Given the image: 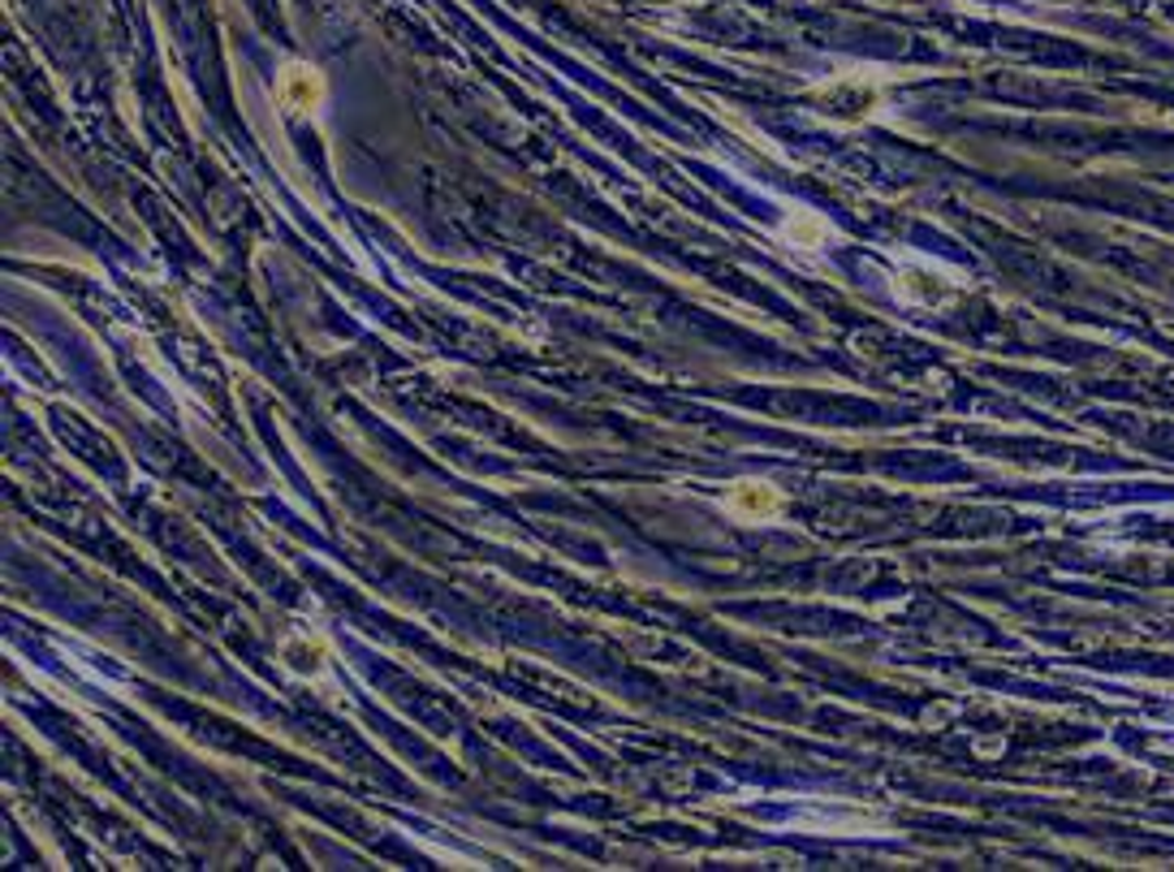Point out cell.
<instances>
[{
  "mask_svg": "<svg viewBox=\"0 0 1174 872\" xmlns=\"http://www.w3.org/2000/svg\"><path fill=\"white\" fill-rule=\"evenodd\" d=\"M786 234H791L799 247H821L824 221H821V217H795V221L786 225Z\"/></svg>",
  "mask_w": 1174,
  "mask_h": 872,
  "instance_id": "obj_3",
  "label": "cell"
},
{
  "mask_svg": "<svg viewBox=\"0 0 1174 872\" xmlns=\"http://www.w3.org/2000/svg\"><path fill=\"white\" fill-rule=\"evenodd\" d=\"M281 100H285V109H294V113L316 109V105H320V78H316L307 65H290L285 78H281Z\"/></svg>",
  "mask_w": 1174,
  "mask_h": 872,
  "instance_id": "obj_2",
  "label": "cell"
},
{
  "mask_svg": "<svg viewBox=\"0 0 1174 872\" xmlns=\"http://www.w3.org/2000/svg\"><path fill=\"white\" fill-rule=\"evenodd\" d=\"M725 509H730V514H738V518H747V523H756V518H773V514L782 509V493H778L773 484L743 480V484H734V489L725 493Z\"/></svg>",
  "mask_w": 1174,
  "mask_h": 872,
  "instance_id": "obj_1",
  "label": "cell"
}]
</instances>
